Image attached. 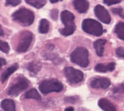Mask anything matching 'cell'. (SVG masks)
I'll return each instance as SVG.
<instances>
[{"label": "cell", "instance_id": "obj_1", "mask_svg": "<svg viewBox=\"0 0 124 111\" xmlns=\"http://www.w3.org/2000/svg\"><path fill=\"white\" fill-rule=\"evenodd\" d=\"M12 18L23 26H30L34 22L35 14L30 9L21 7L13 14Z\"/></svg>", "mask_w": 124, "mask_h": 111}, {"label": "cell", "instance_id": "obj_2", "mask_svg": "<svg viewBox=\"0 0 124 111\" xmlns=\"http://www.w3.org/2000/svg\"><path fill=\"white\" fill-rule=\"evenodd\" d=\"M62 23L64 24V28L61 29L60 32L64 36H69L72 35L76 31V24H75V16L72 13L68 10L62 11L61 14Z\"/></svg>", "mask_w": 124, "mask_h": 111}, {"label": "cell", "instance_id": "obj_3", "mask_svg": "<svg viewBox=\"0 0 124 111\" xmlns=\"http://www.w3.org/2000/svg\"><path fill=\"white\" fill-rule=\"evenodd\" d=\"M71 61L82 67H86L89 65V52L84 47H78L71 56Z\"/></svg>", "mask_w": 124, "mask_h": 111}, {"label": "cell", "instance_id": "obj_4", "mask_svg": "<svg viewBox=\"0 0 124 111\" xmlns=\"http://www.w3.org/2000/svg\"><path fill=\"white\" fill-rule=\"evenodd\" d=\"M82 28L86 33L94 36H101L104 31L102 25L93 19H85L82 23Z\"/></svg>", "mask_w": 124, "mask_h": 111}, {"label": "cell", "instance_id": "obj_5", "mask_svg": "<svg viewBox=\"0 0 124 111\" xmlns=\"http://www.w3.org/2000/svg\"><path fill=\"white\" fill-rule=\"evenodd\" d=\"M39 89L42 94L46 95L50 92H59L63 90L64 86L63 84L58 80L48 79L42 81L39 84Z\"/></svg>", "mask_w": 124, "mask_h": 111}, {"label": "cell", "instance_id": "obj_6", "mask_svg": "<svg viewBox=\"0 0 124 111\" xmlns=\"http://www.w3.org/2000/svg\"><path fill=\"white\" fill-rule=\"evenodd\" d=\"M64 72L68 82L71 84H77L83 79V73L81 70L75 69L73 67H65Z\"/></svg>", "mask_w": 124, "mask_h": 111}, {"label": "cell", "instance_id": "obj_7", "mask_svg": "<svg viewBox=\"0 0 124 111\" xmlns=\"http://www.w3.org/2000/svg\"><path fill=\"white\" fill-rule=\"evenodd\" d=\"M32 39H33V35H32L31 32L28 31H24L21 35L20 42H19V44L17 48V51L18 53H24V52L27 51L28 48L30 47Z\"/></svg>", "mask_w": 124, "mask_h": 111}, {"label": "cell", "instance_id": "obj_8", "mask_svg": "<svg viewBox=\"0 0 124 111\" xmlns=\"http://www.w3.org/2000/svg\"><path fill=\"white\" fill-rule=\"evenodd\" d=\"M29 85V81L25 77H20L17 81V82H16L14 85L10 87V89H9L8 93L9 95L13 96H16L17 95L20 94L24 90L27 89Z\"/></svg>", "mask_w": 124, "mask_h": 111}, {"label": "cell", "instance_id": "obj_9", "mask_svg": "<svg viewBox=\"0 0 124 111\" xmlns=\"http://www.w3.org/2000/svg\"><path fill=\"white\" fill-rule=\"evenodd\" d=\"M94 14L100 21L108 24L111 22V16L108 11L101 5H97L94 8Z\"/></svg>", "mask_w": 124, "mask_h": 111}, {"label": "cell", "instance_id": "obj_10", "mask_svg": "<svg viewBox=\"0 0 124 111\" xmlns=\"http://www.w3.org/2000/svg\"><path fill=\"white\" fill-rule=\"evenodd\" d=\"M90 86L93 89H108L110 84L111 81L107 77H97L93 78L90 81Z\"/></svg>", "mask_w": 124, "mask_h": 111}, {"label": "cell", "instance_id": "obj_11", "mask_svg": "<svg viewBox=\"0 0 124 111\" xmlns=\"http://www.w3.org/2000/svg\"><path fill=\"white\" fill-rule=\"evenodd\" d=\"M73 5L75 9L80 14H84L89 9L90 3L88 1H85V0H76V1H73Z\"/></svg>", "mask_w": 124, "mask_h": 111}, {"label": "cell", "instance_id": "obj_12", "mask_svg": "<svg viewBox=\"0 0 124 111\" xmlns=\"http://www.w3.org/2000/svg\"><path fill=\"white\" fill-rule=\"evenodd\" d=\"M98 106L104 111H116V106L107 99H101L98 101Z\"/></svg>", "mask_w": 124, "mask_h": 111}, {"label": "cell", "instance_id": "obj_13", "mask_svg": "<svg viewBox=\"0 0 124 111\" xmlns=\"http://www.w3.org/2000/svg\"><path fill=\"white\" fill-rule=\"evenodd\" d=\"M116 67V63H109L108 64H102V63H98L97 64L94 70L97 72H101V73H105L108 71H112L115 70Z\"/></svg>", "mask_w": 124, "mask_h": 111}, {"label": "cell", "instance_id": "obj_14", "mask_svg": "<svg viewBox=\"0 0 124 111\" xmlns=\"http://www.w3.org/2000/svg\"><path fill=\"white\" fill-rule=\"evenodd\" d=\"M106 43L105 39H98L94 42L93 47L95 49L96 53L98 56H102L104 54V46Z\"/></svg>", "mask_w": 124, "mask_h": 111}, {"label": "cell", "instance_id": "obj_15", "mask_svg": "<svg viewBox=\"0 0 124 111\" xmlns=\"http://www.w3.org/2000/svg\"><path fill=\"white\" fill-rule=\"evenodd\" d=\"M18 69V64L17 63H15L14 65H12L10 67H9L7 70H5L4 72H3L1 75V81L3 83L5 82V81L8 79V77L10 76L12 74H14L16 70Z\"/></svg>", "mask_w": 124, "mask_h": 111}, {"label": "cell", "instance_id": "obj_16", "mask_svg": "<svg viewBox=\"0 0 124 111\" xmlns=\"http://www.w3.org/2000/svg\"><path fill=\"white\" fill-rule=\"evenodd\" d=\"M1 107L5 111H16L15 103L12 99H6L2 101Z\"/></svg>", "mask_w": 124, "mask_h": 111}, {"label": "cell", "instance_id": "obj_17", "mask_svg": "<svg viewBox=\"0 0 124 111\" xmlns=\"http://www.w3.org/2000/svg\"><path fill=\"white\" fill-rule=\"evenodd\" d=\"M24 98H26V99H33L36 100H41L40 95L35 89H32L31 90L28 91V92L24 94Z\"/></svg>", "mask_w": 124, "mask_h": 111}, {"label": "cell", "instance_id": "obj_18", "mask_svg": "<svg viewBox=\"0 0 124 111\" xmlns=\"http://www.w3.org/2000/svg\"><path fill=\"white\" fill-rule=\"evenodd\" d=\"M115 32L119 38L124 41V23L119 22L116 25Z\"/></svg>", "mask_w": 124, "mask_h": 111}, {"label": "cell", "instance_id": "obj_19", "mask_svg": "<svg viewBox=\"0 0 124 111\" xmlns=\"http://www.w3.org/2000/svg\"><path fill=\"white\" fill-rule=\"evenodd\" d=\"M50 29V23L46 19H42L39 27V31L42 34H46L49 31Z\"/></svg>", "mask_w": 124, "mask_h": 111}, {"label": "cell", "instance_id": "obj_20", "mask_svg": "<svg viewBox=\"0 0 124 111\" xmlns=\"http://www.w3.org/2000/svg\"><path fill=\"white\" fill-rule=\"evenodd\" d=\"M25 2H27L28 4L34 6V7L37 9L42 8V6H45L46 3V0H26Z\"/></svg>", "mask_w": 124, "mask_h": 111}, {"label": "cell", "instance_id": "obj_21", "mask_svg": "<svg viewBox=\"0 0 124 111\" xmlns=\"http://www.w3.org/2000/svg\"><path fill=\"white\" fill-rule=\"evenodd\" d=\"M41 68L42 65L40 63H31L28 66V70L35 74H37L41 70Z\"/></svg>", "mask_w": 124, "mask_h": 111}, {"label": "cell", "instance_id": "obj_22", "mask_svg": "<svg viewBox=\"0 0 124 111\" xmlns=\"http://www.w3.org/2000/svg\"><path fill=\"white\" fill-rule=\"evenodd\" d=\"M0 50L4 53H8L9 52V45L6 42L0 40Z\"/></svg>", "mask_w": 124, "mask_h": 111}, {"label": "cell", "instance_id": "obj_23", "mask_svg": "<svg viewBox=\"0 0 124 111\" xmlns=\"http://www.w3.org/2000/svg\"><path fill=\"white\" fill-rule=\"evenodd\" d=\"M112 11L113 14L119 15L120 17L124 19V11H123V8H113V9H112Z\"/></svg>", "mask_w": 124, "mask_h": 111}, {"label": "cell", "instance_id": "obj_24", "mask_svg": "<svg viewBox=\"0 0 124 111\" xmlns=\"http://www.w3.org/2000/svg\"><path fill=\"white\" fill-rule=\"evenodd\" d=\"M21 2V0H6V4L12 6H16L20 4Z\"/></svg>", "mask_w": 124, "mask_h": 111}, {"label": "cell", "instance_id": "obj_25", "mask_svg": "<svg viewBox=\"0 0 124 111\" xmlns=\"http://www.w3.org/2000/svg\"><path fill=\"white\" fill-rule=\"evenodd\" d=\"M113 92L115 93H119V94H123L124 93V84H120V85L116 87L113 89Z\"/></svg>", "mask_w": 124, "mask_h": 111}, {"label": "cell", "instance_id": "obj_26", "mask_svg": "<svg viewBox=\"0 0 124 111\" xmlns=\"http://www.w3.org/2000/svg\"><path fill=\"white\" fill-rule=\"evenodd\" d=\"M116 55L120 58H124V48L119 47L116 49Z\"/></svg>", "mask_w": 124, "mask_h": 111}, {"label": "cell", "instance_id": "obj_27", "mask_svg": "<svg viewBox=\"0 0 124 111\" xmlns=\"http://www.w3.org/2000/svg\"><path fill=\"white\" fill-rule=\"evenodd\" d=\"M103 2L105 3L108 6H111V5L117 4V3L121 2V0H104Z\"/></svg>", "mask_w": 124, "mask_h": 111}, {"label": "cell", "instance_id": "obj_28", "mask_svg": "<svg viewBox=\"0 0 124 111\" xmlns=\"http://www.w3.org/2000/svg\"><path fill=\"white\" fill-rule=\"evenodd\" d=\"M57 14H58V10L56 9H53L51 10V17L53 18L54 20H57Z\"/></svg>", "mask_w": 124, "mask_h": 111}, {"label": "cell", "instance_id": "obj_29", "mask_svg": "<svg viewBox=\"0 0 124 111\" xmlns=\"http://www.w3.org/2000/svg\"><path fill=\"white\" fill-rule=\"evenodd\" d=\"M76 99H77L76 97H68L64 99V100L66 101L67 103H75Z\"/></svg>", "mask_w": 124, "mask_h": 111}, {"label": "cell", "instance_id": "obj_30", "mask_svg": "<svg viewBox=\"0 0 124 111\" xmlns=\"http://www.w3.org/2000/svg\"><path fill=\"white\" fill-rule=\"evenodd\" d=\"M6 63V61L5 59L3 58H0V69H1V67L3 66V65H5Z\"/></svg>", "mask_w": 124, "mask_h": 111}, {"label": "cell", "instance_id": "obj_31", "mask_svg": "<svg viewBox=\"0 0 124 111\" xmlns=\"http://www.w3.org/2000/svg\"><path fill=\"white\" fill-rule=\"evenodd\" d=\"M4 35V31H3L2 28V26L0 25V36H2Z\"/></svg>", "mask_w": 124, "mask_h": 111}, {"label": "cell", "instance_id": "obj_32", "mask_svg": "<svg viewBox=\"0 0 124 111\" xmlns=\"http://www.w3.org/2000/svg\"><path fill=\"white\" fill-rule=\"evenodd\" d=\"M64 111H74V108L73 107H68V108L65 109Z\"/></svg>", "mask_w": 124, "mask_h": 111}, {"label": "cell", "instance_id": "obj_33", "mask_svg": "<svg viewBox=\"0 0 124 111\" xmlns=\"http://www.w3.org/2000/svg\"><path fill=\"white\" fill-rule=\"evenodd\" d=\"M59 2V0H50V2H52V3H55V2Z\"/></svg>", "mask_w": 124, "mask_h": 111}]
</instances>
